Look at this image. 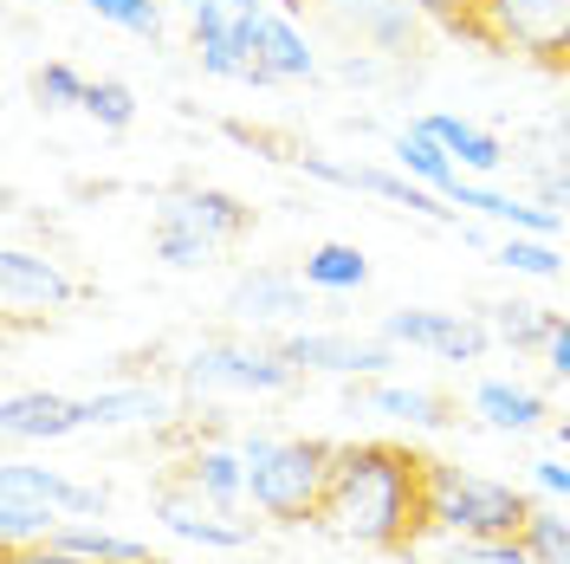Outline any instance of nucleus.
I'll return each mask as SVG.
<instances>
[{
    "mask_svg": "<svg viewBox=\"0 0 570 564\" xmlns=\"http://www.w3.org/2000/svg\"><path fill=\"white\" fill-rule=\"evenodd\" d=\"M318 526L363 552L415 558L441 532V460L409 441H344Z\"/></svg>",
    "mask_w": 570,
    "mask_h": 564,
    "instance_id": "1",
    "label": "nucleus"
},
{
    "mask_svg": "<svg viewBox=\"0 0 570 564\" xmlns=\"http://www.w3.org/2000/svg\"><path fill=\"white\" fill-rule=\"evenodd\" d=\"M337 448L324 435L298 441H253L247 448V499L273 526H318L331 480H337Z\"/></svg>",
    "mask_w": 570,
    "mask_h": 564,
    "instance_id": "2",
    "label": "nucleus"
},
{
    "mask_svg": "<svg viewBox=\"0 0 570 564\" xmlns=\"http://www.w3.org/2000/svg\"><path fill=\"white\" fill-rule=\"evenodd\" d=\"M253 234V208L220 195V188H169L156 208V247L169 266H195L202 253Z\"/></svg>",
    "mask_w": 570,
    "mask_h": 564,
    "instance_id": "3",
    "label": "nucleus"
},
{
    "mask_svg": "<svg viewBox=\"0 0 570 564\" xmlns=\"http://www.w3.org/2000/svg\"><path fill=\"white\" fill-rule=\"evenodd\" d=\"M532 499L505 480H480L441 460V532H461V538H525L532 526Z\"/></svg>",
    "mask_w": 570,
    "mask_h": 564,
    "instance_id": "4",
    "label": "nucleus"
},
{
    "mask_svg": "<svg viewBox=\"0 0 570 564\" xmlns=\"http://www.w3.org/2000/svg\"><path fill=\"white\" fill-rule=\"evenodd\" d=\"M499 59H525L544 78H570V0H493Z\"/></svg>",
    "mask_w": 570,
    "mask_h": 564,
    "instance_id": "5",
    "label": "nucleus"
},
{
    "mask_svg": "<svg viewBox=\"0 0 570 564\" xmlns=\"http://www.w3.org/2000/svg\"><path fill=\"white\" fill-rule=\"evenodd\" d=\"M292 13H318L337 39H356L370 52H415L422 7L409 0H285Z\"/></svg>",
    "mask_w": 570,
    "mask_h": 564,
    "instance_id": "6",
    "label": "nucleus"
},
{
    "mask_svg": "<svg viewBox=\"0 0 570 564\" xmlns=\"http://www.w3.org/2000/svg\"><path fill=\"white\" fill-rule=\"evenodd\" d=\"M71 299H78V292H71V280L52 260H33V253H20V247L0 253V305H7V324H13V331L66 312Z\"/></svg>",
    "mask_w": 570,
    "mask_h": 564,
    "instance_id": "7",
    "label": "nucleus"
},
{
    "mask_svg": "<svg viewBox=\"0 0 570 564\" xmlns=\"http://www.w3.org/2000/svg\"><path fill=\"white\" fill-rule=\"evenodd\" d=\"M298 363H285L279 351H195L181 363L188 389H292Z\"/></svg>",
    "mask_w": 570,
    "mask_h": 564,
    "instance_id": "8",
    "label": "nucleus"
},
{
    "mask_svg": "<svg viewBox=\"0 0 570 564\" xmlns=\"http://www.w3.org/2000/svg\"><path fill=\"white\" fill-rule=\"evenodd\" d=\"M383 338H390V344L441 351V357H454V363H473V357L487 351L493 324H480V318H448V312H390L383 318Z\"/></svg>",
    "mask_w": 570,
    "mask_h": 564,
    "instance_id": "9",
    "label": "nucleus"
},
{
    "mask_svg": "<svg viewBox=\"0 0 570 564\" xmlns=\"http://www.w3.org/2000/svg\"><path fill=\"white\" fill-rule=\"evenodd\" d=\"M279 357L298 370H337V377H376L395 363L390 344H356V338H285Z\"/></svg>",
    "mask_w": 570,
    "mask_h": 564,
    "instance_id": "10",
    "label": "nucleus"
},
{
    "mask_svg": "<svg viewBox=\"0 0 570 564\" xmlns=\"http://www.w3.org/2000/svg\"><path fill=\"white\" fill-rule=\"evenodd\" d=\"M227 312L234 318H305V285L292 280L285 266H253V273L234 280Z\"/></svg>",
    "mask_w": 570,
    "mask_h": 564,
    "instance_id": "11",
    "label": "nucleus"
},
{
    "mask_svg": "<svg viewBox=\"0 0 570 564\" xmlns=\"http://www.w3.org/2000/svg\"><path fill=\"white\" fill-rule=\"evenodd\" d=\"M156 513H163V526L169 532H181V538H195V545H247L253 538V526H220V506H214L208 494H195V499H181L169 480L156 487Z\"/></svg>",
    "mask_w": 570,
    "mask_h": 564,
    "instance_id": "12",
    "label": "nucleus"
},
{
    "mask_svg": "<svg viewBox=\"0 0 570 564\" xmlns=\"http://www.w3.org/2000/svg\"><path fill=\"white\" fill-rule=\"evenodd\" d=\"M91 416H85V402H71V396H13L7 402V416H0V428L13 435V441H33V435H71V428H85Z\"/></svg>",
    "mask_w": 570,
    "mask_h": 564,
    "instance_id": "13",
    "label": "nucleus"
},
{
    "mask_svg": "<svg viewBox=\"0 0 570 564\" xmlns=\"http://www.w3.org/2000/svg\"><path fill=\"white\" fill-rule=\"evenodd\" d=\"M409 7H422V20H428V27H441L448 39H461V46H473V52L499 59L493 0H409Z\"/></svg>",
    "mask_w": 570,
    "mask_h": 564,
    "instance_id": "14",
    "label": "nucleus"
},
{
    "mask_svg": "<svg viewBox=\"0 0 570 564\" xmlns=\"http://www.w3.org/2000/svg\"><path fill=\"white\" fill-rule=\"evenodd\" d=\"M0 487H7V494H39V499H52L59 513H105V494H91V487H71V480L46 474V467H27V460H13V467L0 474Z\"/></svg>",
    "mask_w": 570,
    "mask_h": 564,
    "instance_id": "15",
    "label": "nucleus"
},
{
    "mask_svg": "<svg viewBox=\"0 0 570 564\" xmlns=\"http://www.w3.org/2000/svg\"><path fill=\"white\" fill-rule=\"evenodd\" d=\"M292 163H305V169H318V176L344 182V188H370V195H390V202H402V208L428 214V221H454L448 208H434V195H422V188H409V182L383 176V169H331V163H318V156H292Z\"/></svg>",
    "mask_w": 570,
    "mask_h": 564,
    "instance_id": "16",
    "label": "nucleus"
},
{
    "mask_svg": "<svg viewBox=\"0 0 570 564\" xmlns=\"http://www.w3.org/2000/svg\"><path fill=\"white\" fill-rule=\"evenodd\" d=\"M59 526H66V519H59V506H52V499L7 494V487H0V538H7V545H46Z\"/></svg>",
    "mask_w": 570,
    "mask_h": 564,
    "instance_id": "17",
    "label": "nucleus"
},
{
    "mask_svg": "<svg viewBox=\"0 0 570 564\" xmlns=\"http://www.w3.org/2000/svg\"><path fill=\"white\" fill-rule=\"evenodd\" d=\"M52 545H66V552H78V558H91V564H156L149 545H137V538H110V532H91V526H59Z\"/></svg>",
    "mask_w": 570,
    "mask_h": 564,
    "instance_id": "18",
    "label": "nucleus"
},
{
    "mask_svg": "<svg viewBox=\"0 0 570 564\" xmlns=\"http://www.w3.org/2000/svg\"><path fill=\"white\" fill-rule=\"evenodd\" d=\"M181 480H188L195 494H208L220 513L247 494V467H240V460H227V455H195V460H181Z\"/></svg>",
    "mask_w": 570,
    "mask_h": 564,
    "instance_id": "19",
    "label": "nucleus"
},
{
    "mask_svg": "<svg viewBox=\"0 0 570 564\" xmlns=\"http://www.w3.org/2000/svg\"><path fill=\"white\" fill-rule=\"evenodd\" d=\"M363 402L370 409H390V416H409V422H461V409L448 402V396H428V389H363Z\"/></svg>",
    "mask_w": 570,
    "mask_h": 564,
    "instance_id": "20",
    "label": "nucleus"
},
{
    "mask_svg": "<svg viewBox=\"0 0 570 564\" xmlns=\"http://www.w3.org/2000/svg\"><path fill=\"white\" fill-rule=\"evenodd\" d=\"M428 137H441L461 163H473V169H499L505 163V143L499 137H487V130H473V124H454V117H428L422 124Z\"/></svg>",
    "mask_w": 570,
    "mask_h": 564,
    "instance_id": "21",
    "label": "nucleus"
},
{
    "mask_svg": "<svg viewBox=\"0 0 570 564\" xmlns=\"http://www.w3.org/2000/svg\"><path fill=\"white\" fill-rule=\"evenodd\" d=\"M487 324H493L512 351H544V344H551V331H558V318L538 312V305H493Z\"/></svg>",
    "mask_w": 570,
    "mask_h": 564,
    "instance_id": "22",
    "label": "nucleus"
},
{
    "mask_svg": "<svg viewBox=\"0 0 570 564\" xmlns=\"http://www.w3.org/2000/svg\"><path fill=\"white\" fill-rule=\"evenodd\" d=\"M480 416L499 428H538L544 422V396L512 389V383H480Z\"/></svg>",
    "mask_w": 570,
    "mask_h": 564,
    "instance_id": "23",
    "label": "nucleus"
},
{
    "mask_svg": "<svg viewBox=\"0 0 570 564\" xmlns=\"http://www.w3.org/2000/svg\"><path fill=\"white\" fill-rule=\"evenodd\" d=\"M363 280H370V266L356 247H318L305 260V285H324V292H356Z\"/></svg>",
    "mask_w": 570,
    "mask_h": 564,
    "instance_id": "24",
    "label": "nucleus"
},
{
    "mask_svg": "<svg viewBox=\"0 0 570 564\" xmlns=\"http://www.w3.org/2000/svg\"><path fill=\"white\" fill-rule=\"evenodd\" d=\"M395 156H402L409 169H422L434 188H448V195H454V182H461V176L448 169V143H441V137H428V130H409V137L395 143Z\"/></svg>",
    "mask_w": 570,
    "mask_h": 564,
    "instance_id": "25",
    "label": "nucleus"
},
{
    "mask_svg": "<svg viewBox=\"0 0 570 564\" xmlns=\"http://www.w3.org/2000/svg\"><path fill=\"white\" fill-rule=\"evenodd\" d=\"M525 552H532L538 564H570V519H558V513L538 506L532 526H525Z\"/></svg>",
    "mask_w": 570,
    "mask_h": 564,
    "instance_id": "26",
    "label": "nucleus"
},
{
    "mask_svg": "<svg viewBox=\"0 0 570 564\" xmlns=\"http://www.w3.org/2000/svg\"><path fill=\"white\" fill-rule=\"evenodd\" d=\"M156 409H163V396H149V389H110V396L85 402L91 422H130V416H156Z\"/></svg>",
    "mask_w": 570,
    "mask_h": 564,
    "instance_id": "27",
    "label": "nucleus"
},
{
    "mask_svg": "<svg viewBox=\"0 0 570 564\" xmlns=\"http://www.w3.org/2000/svg\"><path fill=\"white\" fill-rule=\"evenodd\" d=\"M448 564H538L525 538H461V552Z\"/></svg>",
    "mask_w": 570,
    "mask_h": 564,
    "instance_id": "28",
    "label": "nucleus"
},
{
    "mask_svg": "<svg viewBox=\"0 0 570 564\" xmlns=\"http://www.w3.org/2000/svg\"><path fill=\"white\" fill-rule=\"evenodd\" d=\"M105 20H117V27H130V33L156 39L163 33V13H156V0H91Z\"/></svg>",
    "mask_w": 570,
    "mask_h": 564,
    "instance_id": "29",
    "label": "nucleus"
},
{
    "mask_svg": "<svg viewBox=\"0 0 570 564\" xmlns=\"http://www.w3.org/2000/svg\"><path fill=\"white\" fill-rule=\"evenodd\" d=\"M499 266L538 273V280H558V273H564V260H558L551 247H532V241H505V247H499Z\"/></svg>",
    "mask_w": 570,
    "mask_h": 564,
    "instance_id": "30",
    "label": "nucleus"
},
{
    "mask_svg": "<svg viewBox=\"0 0 570 564\" xmlns=\"http://www.w3.org/2000/svg\"><path fill=\"white\" fill-rule=\"evenodd\" d=\"M85 110H91L98 124H110V130H124V124H130V91H124L117 78H105V85L85 91Z\"/></svg>",
    "mask_w": 570,
    "mask_h": 564,
    "instance_id": "31",
    "label": "nucleus"
},
{
    "mask_svg": "<svg viewBox=\"0 0 570 564\" xmlns=\"http://www.w3.org/2000/svg\"><path fill=\"white\" fill-rule=\"evenodd\" d=\"M33 91H39L52 110H66V105H85V91H91V85H78L66 66H39V71H33Z\"/></svg>",
    "mask_w": 570,
    "mask_h": 564,
    "instance_id": "32",
    "label": "nucleus"
},
{
    "mask_svg": "<svg viewBox=\"0 0 570 564\" xmlns=\"http://www.w3.org/2000/svg\"><path fill=\"white\" fill-rule=\"evenodd\" d=\"M7 564H91V558H78V552H66V545H7Z\"/></svg>",
    "mask_w": 570,
    "mask_h": 564,
    "instance_id": "33",
    "label": "nucleus"
},
{
    "mask_svg": "<svg viewBox=\"0 0 570 564\" xmlns=\"http://www.w3.org/2000/svg\"><path fill=\"white\" fill-rule=\"evenodd\" d=\"M544 351H551V370L570 377V324H564V318H558V331H551V344H544Z\"/></svg>",
    "mask_w": 570,
    "mask_h": 564,
    "instance_id": "34",
    "label": "nucleus"
},
{
    "mask_svg": "<svg viewBox=\"0 0 570 564\" xmlns=\"http://www.w3.org/2000/svg\"><path fill=\"white\" fill-rule=\"evenodd\" d=\"M538 487H551V494L570 499V467H558V460H538Z\"/></svg>",
    "mask_w": 570,
    "mask_h": 564,
    "instance_id": "35",
    "label": "nucleus"
},
{
    "mask_svg": "<svg viewBox=\"0 0 570 564\" xmlns=\"http://www.w3.org/2000/svg\"><path fill=\"white\" fill-rule=\"evenodd\" d=\"M156 564H169V558H156Z\"/></svg>",
    "mask_w": 570,
    "mask_h": 564,
    "instance_id": "36",
    "label": "nucleus"
}]
</instances>
